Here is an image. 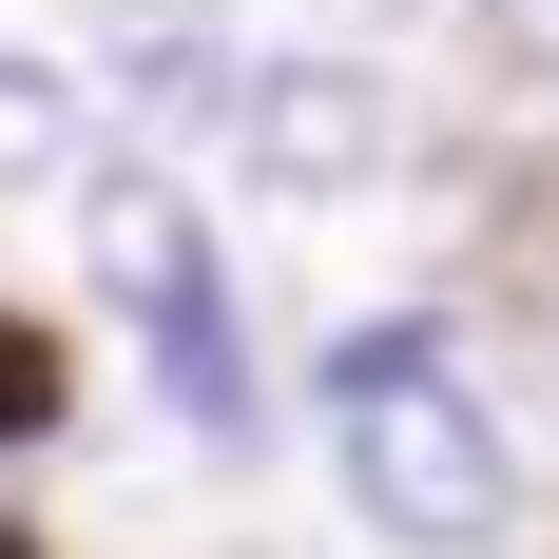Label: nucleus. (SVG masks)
<instances>
[{
  "label": "nucleus",
  "mask_w": 559,
  "mask_h": 559,
  "mask_svg": "<svg viewBox=\"0 0 559 559\" xmlns=\"http://www.w3.org/2000/svg\"><path fill=\"white\" fill-rule=\"evenodd\" d=\"M329 483H347V521L405 540V559H483L521 521V444H502L483 367H463L425 309L329 347Z\"/></svg>",
  "instance_id": "f257e3e1"
},
{
  "label": "nucleus",
  "mask_w": 559,
  "mask_h": 559,
  "mask_svg": "<svg viewBox=\"0 0 559 559\" xmlns=\"http://www.w3.org/2000/svg\"><path fill=\"white\" fill-rule=\"evenodd\" d=\"M97 78L174 116V135H213L231 174H271V193H347V174H386V78H347V58H271V39H213V20H116Z\"/></svg>",
  "instance_id": "f03ea898"
},
{
  "label": "nucleus",
  "mask_w": 559,
  "mask_h": 559,
  "mask_svg": "<svg viewBox=\"0 0 559 559\" xmlns=\"http://www.w3.org/2000/svg\"><path fill=\"white\" fill-rule=\"evenodd\" d=\"M78 251H97L116 329L155 347V405L193 444H251V329H231V251L174 174H78Z\"/></svg>",
  "instance_id": "7ed1b4c3"
},
{
  "label": "nucleus",
  "mask_w": 559,
  "mask_h": 559,
  "mask_svg": "<svg viewBox=\"0 0 559 559\" xmlns=\"http://www.w3.org/2000/svg\"><path fill=\"white\" fill-rule=\"evenodd\" d=\"M78 135H97V97L58 58H0V193H78Z\"/></svg>",
  "instance_id": "20e7f679"
},
{
  "label": "nucleus",
  "mask_w": 559,
  "mask_h": 559,
  "mask_svg": "<svg viewBox=\"0 0 559 559\" xmlns=\"http://www.w3.org/2000/svg\"><path fill=\"white\" fill-rule=\"evenodd\" d=\"M39 425H58V329L0 309V444H39Z\"/></svg>",
  "instance_id": "39448f33"
},
{
  "label": "nucleus",
  "mask_w": 559,
  "mask_h": 559,
  "mask_svg": "<svg viewBox=\"0 0 559 559\" xmlns=\"http://www.w3.org/2000/svg\"><path fill=\"white\" fill-rule=\"evenodd\" d=\"M483 39H502L521 78H559V0H483Z\"/></svg>",
  "instance_id": "423d86ee"
},
{
  "label": "nucleus",
  "mask_w": 559,
  "mask_h": 559,
  "mask_svg": "<svg viewBox=\"0 0 559 559\" xmlns=\"http://www.w3.org/2000/svg\"><path fill=\"white\" fill-rule=\"evenodd\" d=\"M0 559H39V540H0Z\"/></svg>",
  "instance_id": "0eeeda50"
}]
</instances>
